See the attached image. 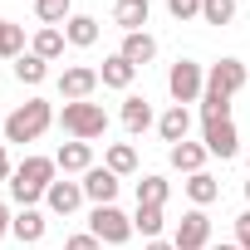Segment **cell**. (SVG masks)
Segmentation results:
<instances>
[{
	"label": "cell",
	"mask_w": 250,
	"mask_h": 250,
	"mask_svg": "<svg viewBox=\"0 0 250 250\" xmlns=\"http://www.w3.org/2000/svg\"><path fill=\"white\" fill-rule=\"evenodd\" d=\"M44 74H49V64H44L40 54H20V59H15V79H20V83H44Z\"/></svg>",
	"instance_id": "23"
},
{
	"label": "cell",
	"mask_w": 250,
	"mask_h": 250,
	"mask_svg": "<svg viewBox=\"0 0 250 250\" xmlns=\"http://www.w3.org/2000/svg\"><path fill=\"white\" fill-rule=\"evenodd\" d=\"M133 230H143L147 240H157V230H162V206H138V216H133Z\"/></svg>",
	"instance_id": "29"
},
{
	"label": "cell",
	"mask_w": 250,
	"mask_h": 250,
	"mask_svg": "<svg viewBox=\"0 0 250 250\" xmlns=\"http://www.w3.org/2000/svg\"><path fill=\"white\" fill-rule=\"evenodd\" d=\"M93 88H98V69H88V64H74V69L59 74V93H64L69 103H83Z\"/></svg>",
	"instance_id": "8"
},
{
	"label": "cell",
	"mask_w": 250,
	"mask_h": 250,
	"mask_svg": "<svg viewBox=\"0 0 250 250\" xmlns=\"http://www.w3.org/2000/svg\"><path fill=\"white\" fill-rule=\"evenodd\" d=\"M201 20L206 25H230L235 20V0H201Z\"/></svg>",
	"instance_id": "28"
},
{
	"label": "cell",
	"mask_w": 250,
	"mask_h": 250,
	"mask_svg": "<svg viewBox=\"0 0 250 250\" xmlns=\"http://www.w3.org/2000/svg\"><path fill=\"white\" fill-rule=\"evenodd\" d=\"M211 250H240V245H211Z\"/></svg>",
	"instance_id": "37"
},
{
	"label": "cell",
	"mask_w": 250,
	"mask_h": 250,
	"mask_svg": "<svg viewBox=\"0 0 250 250\" xmlns=\"http://www.w3.org/2000/svg\"><path fill=\"white\" fill-rule=\"evenodd\" d=\"M167 191H172V187H167L162 177H143V182H138V206H162Z\"/></svg>",
	"instance_id": "26"
},
{
	"label": "cell",
	"mask_w": 250,
	"mask_h": 250,
	"mask_svg": "<svg viewBox=\"0 0 250 250\" xmlns=\"http://www.w3.org/2000/svg\"><path fill=\"white\" fill-rule=\"evenodd\" d=\"M83 196L98 201V206H113V196H118V172H108V167H88V172H83Z\"/></svg>",
	"instance_id": "9"
},
{
	"label": "cell",
	"mask_w": 250,
	"mask_h": 250,
	"mask_svg": "<svg viewBox=\"0 0 250 250\" xmlns=\"http://www.w3.org/2000/svg\"><path fill=\"white\" fill-rule=\"evenodd\" d=\"M187 196H191L196 206H211V201L221 196V187H216V177H206V172H191V177H187Z\"/></svg>",
	"instance_id": "20"
},
{
	"label": "cell",
	"mask_w": 250,
	"mask_h": 250,
	"mask_svg": "<svg viewBox=\"0 0 250 250\" xmlns=\"http://www.w3.org/2000/svg\"><path fill=\"white\" fill-rule=\"evenodd\" d=\"M187 128H191V113H187L182 103H172V108L157 118V133H162L172 147H177V143H187Z\"/></svg>",
	"instance_id": "14"
},
{
	"label": "cell",
	"mask_w": 250,
	"mask_h": 250,
	"mask_svg": "<svg viewBox=\"0 0 250 250\" xmlns=\"http://www.w3.org/2000/svg\"><path fill=\"white\" fill-rule=\"evenodd\" d=\"M147 123H152V108H147V98L128 93V98H123V128H128V133H143Z\"/></svg>",
	"instance_id": "16"
},
{
	"label": "cell",
	"mask_w": 250,
	"mask_h": 250,
	"mask_svg": "<svg viewBox=\"0 0 250 250\" xmlns=\"http://www.w3.org/2000/svg\"><path fill=\"white\" fill-rule=\"evenodd\" d=\"M0 54H5V59H20L25 54V30L10 25V20H0Z\"/></svg>",
	"instance_id": "24"
},
{
	"label": "cell",
	"mask_w": 250,
	"mask_h": 250,
	"mask_svg": "<svg viewBox=\"0 0 250 250\" xmlns=\"http://www.w3.org/2000/svg\"><path fill=\"white\" fill-rule=\"evenodd\" d=\"M167 10L177 20H191V15H201V0H167Z\"/></svg>",
	"instance_id": "31"
},
{
	"label": "cell",
	"mask_w": 250,
	"mask_h": 250,
	"mask_svg": "<svg viewBox=\"0 0 250 250\" xmlns=\"http://www.w3.org/2000/svg\"><path fill=\"white\" fill-rule=\"evenodd\" d=\"M5 230H10V211L0 206V240H5Z\"/></svg>",
	"instance_id": "35"
},
{
	"label": "cell",
	"mask_w": 250,
	"mask_h": 250,
	"mask_svg": "<svg viewBox=\"0 0 250 250\" xmlns=\"http://www.w3.org/2000/svg\"><path fill=\"white\" fill-rule=\"evenodd\" d=\"M35 54H40V59H44V64H49V59H59V54H64V35H59V30H49V25H44V30H40V35H35Z\"/></svg>",
	"instance_id": "25"
},
{
	"label": "cell",
	"mask_w": 250,
	"mask_h": 250,
	"mask_svg": "<svg viewBox=\"0 0 250 250\" xmlns=\"http://www.w3.org/2000/svg\"><path fill=\"white\" fill-rule=\"evenodd\" d=\"M98 245H103V240L88 230V235H69V245H64V250H98Z\"/></svg>",
	"instance_id": "32"
},
{
	"label": "cell",
	"mask_w": 250,
	"mask_h": 250,
	"mask_svg": "<svg viewBox=\"0 0 250 250\" xmlns=\"http://www.w3.org/2000/svg\"><path fill=\"white\" fill-rule=\"evenodd\" d=\"M88 226H93V235H98V240H108V245H123V240L133 235V216H123L118 206H93Z\"/></svg>",
	"instance_id": "5"
},
{
	"label": "cell",
	"mask_w": 250,
	"mask_h": 250,
	"mask_svg": "<svg viewBox=\"0 0 250 250\" xmlns=\"http://www.w3.org/2000/svg\"><path fill=\"white\" fill-rule=\"evenodd\" d=\"M49 123H54V108H49L44 98H30V103H20V108L5 118V143H35Z\"/></svg>",
	"instance_id": "2"
},
{
	"label": "cell",
	"mask_w": 250,
	"mask_h": 250,
	"mask_svg": "<svg viewBox=\"0 0 250 250\" xmlns=\"http://www.w3.org/2000/svg\"><path fill=\"white\" fill-rule=\"evenodd\" d=\"M201 157H206L201 143H177V147H172V167H177V172H201Z\"/></svg>",
	"instance_id": "21"
},
{
	"label": "cell",
	"mask_w": 250,
	"mask_h": 250,
	"mask_svg": "<svg viewBox=\"0 0 250 250\" xmlns=\"http://www.w3.org/2000/svg\"><path fill=\"white\" fill-rule=\"evenodd\" d=\"M10 177V157H5V143H0V182Z\"/></svg>",
	"instance_id": "34"
},
{
	"label": "cell",
	"mask_w": 250,
	"mask_h": 250,
	"mask_svg": "<svg viewBox=\"0 0 250 250\" xmlns=\"http://www.w3.org/2000/svg\"><path fill=\"white\" fill-rule=\"evenodd\" d=\"M123 59H128L133 69H143V64H152V54H157V40L147 35V30H138V35H123V49H118Z\"/></svg>",
	"instance_id": "12"
},
{
	"label": "cell",
	"mask_w": 250,
	"mask_h": 250,
	"mask_svg": "<svg viewBox=\"0 0 250 250\" xmlns=\"http://www.w3.org/2000/svg\"><path fill=\"white\" fill-rule=\"evenodd\" d=\"M245 196H250V182H245Z\"/></svg>",
	"instance_id": "38"
},
{
	"label": "cell",
	"mask_w": 250,
	"mask_h": 250,
	"mask_svg": "<svg viewBox=\"0 0 250 250\" xmlns=\"http://www.w3.org/2000/svg\"><path fill=\"white\" fill-rule=\"evenodd\" d=\"M147 250H177V245H167V240H147Z\"/></svg>",
	"instance_id": "36"
},
{
	"label": "cell",
	"mask_w": 250,
	"mask_h": 250,
	"mask_svg": "<svg viewBox=\"0 0 250 250\" xmlns=\"http://www.w3.org/2000/svg\"><path fill=\"white\" fill-rule=\"evenodd\" d=\"M54 172H59V162H54V157H25V162L15 167V177H10V196H15L20 206L40 201V196L54 187Z\"/></svg>",
	"instance_id": "1"
},
{
	"label": "cell",
	"mask_w": 250,
	"mask_h": 250,
	"mask_svg": "<svg viewBox=\"0 0 250 250\" xmlns=\"http://www.w3.org/2000/svg\"><path fill=\"white\" fill-rule=\"evenodd\" d=\"M54 162H59L64 172H88V167H93V147L74 138V143H64V147H59V157H54Z\"/></svg>",
	"instance_id": "15"
},
{
	"label": "cell",
	"mask_w": 250,
	"mask_h": 250,
	"mask_svg": "<svg viewBox=\"0 0 250 250\" xmlns=\"http://www.w3.org/2000/svg\"><path fill=\"white\" fill-rule=\"evenodd\" d=\"M206 240H211V221H206V211L196 206V211H187L182 221H177V250H206Z\"/></svg>",
	"instance_id": "7"
},
{
	"label": "cell",
	"mask_w": 250,
	"mask_h": 250,
	"mask_svg": "<svg viewBox=\"0 0 250 250\" xmlns=\"http://www.w3.org/2000/svg\"><path fill=\"white\" fill-rule=\"evenodd\" d=\"M147 15H152L147 0H118V5H113V20L123 25V35H138L147 25Z\"/></svg>",
	"instance_id": "13"
},
{
	"label": "cell",
	"mask_w": 250,
	"mask_h": 250,
	"mask_svg": "<svg viewBox=\"0 0 250 250\" xmlns=\"http://www.w3.org/2000/svg\"><path fill=\"white\" fill-rule=\"evenodd\" d=\"M64 40H69V44H79V49H88V44L98 40V20H93V15H69Z\"/></svg>",
	"instance_id": "17"
},
{
	"label": "cell",
	"mask_w": 250,
	"mask_h": 250,
	"mask_svg": "<svg viewBox=\"0 0 250 250\" xmlns=\"http://www.w3.org/2000/svg\"><path fill=\"white\" fill-rule=\"evenodd\" d=\"M133 74H138V69H133L128 59H123V54H113V59H103V69H98V79H103L108 88H128V83H133Z\"/></svg>",
	"instance_id": "18"
},
{
	"label": "cell",
	"mask_w": 250,
	"mask_h": 250,
	"mask_svg": "<svg viewBox=\"0 0 250 250\" xmlns=\"http://www.w3.org/2000/svg\"><path fill=\"white\" fill-rule=\"evenodd\" d=\"M216 118H230V98H221V93H201V123H216Z\"/></svg>",
	"instance_id": "30"
},
{
	"label": "cell",
	"mask_w": 250,
	"mask_h": 250,
	"mask_svg": "<svg viewBox=\"0 0 250 250\" xmlns=\"http://www.w3.org/2000/svg\"><path fill=\"white\" fill-rule=\"evenodd\" d=\"M0 128H5V118H0Z\"/></svg>",
	"instance_id": "39"
},
{
	"label": "cell",
	"mask_w": 250,
	"mask_h": 250,
	"mask_svg": "<svg viewBox=\"0 0 250 250\" xmlns=\"http://www.w3.org/2000/svg\"><path fill=\"white\" fill-rule=\"evenodd\" d=\"M10 235H15V240H40V235H44V216H40L35 206H25V211L10 221Z\"/></svg>",
	"instance_id": "19"
},
{
	"label": "cell",
	"mask_w": 250,
	"mask_h": 250,
	"mask_svg": "<svg viewBox=\"0 0 250 250\" xmlns=\"http://www.w3.org/2000/svg\"><path fill=\"white\" fill-rule=\"evenodd\" d=\"M167 88H172V98L187 108V103H196L201 93H206V79H201V64H191V59H177L172 64V74H167Z\"/></svg>",
	"instance_id": "4"
},
{
	"label": "cell",
	"mask_w": 250,
	"mask_h": 250,
	"mask_svg": "<svg viewBox=\"0 0 250 250\" xmlns=\"http://www.w3.org/2000/svg\"><path fill=\"white\" fill-rule=\"evenodd\" d=\"M44 201H49L54 216H69V211H79V201H83V182H54V187L44 191Z\"/></svg>",
	"instance_id": "11"
},
{
	"label": "cell",
	"mask_w": 250,
	"mask_h": 250,
	"mask_svg": "<svg viewBox=\"0 0 250 250\" xmlns=\"http://www.w3.org/2000/svg\"><path fill=\"white\" fill-rule=\"evenodd\" d=\"M235 240H240V250H250V211L235 216Z\"/></svg>",
	"instance_id": "33"
},
{
	"label": "cell",
	"mask_w": 250,
	"mask_h": 250,
	"mask_svg": "<svg viewBox=\"0 0 250 250\" xmlns=\"http://www.w3.org/2000/svg\"><path fill=\"white\" fill-rule=\"evenodd\" d=\"M133 167H138V152H133L128 143H113V147H108V172H118V177H128Z\"/></svg>",
	"instance_id": "27"
},
{
	"label": "cell",
	"mask_w": 250,
	"mask_h": 250,
	"mask_svg": "<svg viewBox=\"0 0 250 250\" xmlns=\"http://www.w3.org/2000/svg\"><path fill=\"white\" fill-rule=\"evenodd\" d=\"M69 10H74V0H35V15L54 30V25H69Z\"/></svg>",
	"instance_id": "22"
},
{
	"label": "cell",
	"mask_w": 250,
	"mask_h": 250,
	"mask_svg": "<svg viewBox=\"0 0 250 250\" xmlns=\"http://www.w3.org/2000/svg\"><path fill=\"white\" fill-rule=\"evenodd\" d=\"M206 152H216V157H235V152H240V138H235V128H230V118L206 123Z\"/></svg>",
	"instance_id": "10"
},
{
	"label": "cell",
	"mask_w": 250,
	"mask_h": 250,
	"mask_svg": "<svg viewBox=\"0 0 250 250\" xmlns=\"http://www.w3.org/2000/svg\"><path fill=\"white\" fill-rule=\"evenodd\" d=\"M245 83H250V74H245L240 59H221V64H211V74H206V93H221V98H230V93L245 88Z\"/></svg>",
	"instance_id": "6"
},
{
	"label": "cell",
	"mask_w": 250,
	"mask_h": 250,
	"mask_svg": "<svg viewBox=\"0 0 250 250\" xmlns=\"http://www.w3.org/2000/svg\"><path fill=\"white\" fill-rule=\"evenodd\" d=\"M59 123H64V133H74L79 143H88V138H103V128H108V113L98 108V103H64V113H59Z\"/></svg>",
	"instance_id": "3"
}]
</instances>
